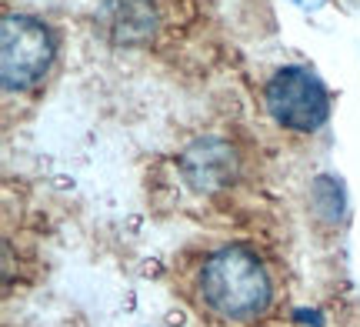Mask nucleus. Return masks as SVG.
Listing matches in <instances>:
<instances>
[{"mask_svg":"<svg viewBox=\"0 0 360 327\" xmlns=\"http://www.w3.org/2000/svg\"><path fill=\"white\" fill-rule=\"evenodd\" d=\"M197 294L220 321H257L274 301V281L257 250L247 244H224L200 264Z\"/></svg>","mask_w":360,"mask_h":327,"instance_id":"nucleus-1","label":"nucleus"},{"mask_svg":"<svg viewBox=\"0 0 360 327\" xmlns=\"http://www.w3.org/2000/svg\"><path fill=\"white\" fill-rule=\"evenodd\" d=\"M57 57V37L37 17L7 13L0 24V80L7 91L34 87Z\"/></svg>","mask_w":360,"mask_h":327,"instance_id":"nucleus-2","label":"nucleus"},{"mask_svg":"<svg viewBox=\"0 0 360 327\" xmlns=\"http://www.w3.org/2000/svg\"><path fill=\"white\" fill-rule=\"evenodd\" d=\"M270 117L281 127L297 134L321 131L330 117V97L327 87L321 84L317 74H310L307 67H283L267 80L264 91Z\"/></svg>","mask_w":360,"mask_h":327,"instance_id":"nucleus-3","label":"nucleus"},{"mask_svg":"<svg viewBox=\"0 0 360 327\" xmlns=\"http://www.w3.org/2000/svg\"><path fill=\"white\" fill-rule=\"evenodd\" d=\"M180 174L197 194H217L240 174V158L224 137H200L180 154Z\"/></svg>","mask_w":360,"mask_h":327,"instance_id":"nucleus-4","label":"nucleus"},{"mask_svg":"<svg viewBox=\"0 0 360 327\" xmlns=\"http://www.w3.org/2000/svg\"><path fill=\"white\" fill-rule=\"evenodd\" d=\"M290 4H297V7H304V11H317V7H323L327 0H290Z\"/></svg>","mask_w":360,"mask_h":327,"instance_id":"nucleus-5","label":"nucleus"}]
</instances>
